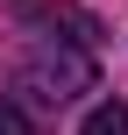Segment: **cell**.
Listing matches in <instances>:
<instances>
[{
	"mask_svg": "<svg viewBox=\"0 0 128 135\" xmlns=\"http://www.w3.org/2000/svg\"><path fill=\"white\" fill-rule=\"evenodd\" d=\"M78 135H128V107H121V100H107V107H93Z\"/></svg>",
	"mask_w": 128,
	"mask_h": 135,
	"instance_id": "obj_2",
	"label": "cell"
},
{
	"mask_svg": "<svg viewBox=\"0 0 128 135\" xmlns=\"http://www.w3.org/2000/svg\"><path fill=\"white\" fill-rule=\"evenodd\" d=\"M14 85H21L36 107H71L78 93H93V50H86V43H57V36H43V43L21 50Z\"/></svg>",
	"mask_w": 128,
	"mask_h": 135,
	"instance_id": "obj_1",
	"label": "cell"
},
{
	"mask_svg": "<svg viewBox=\"0 0 128 135\" xmlns=\"http://www.w3.org/2000/svg\"><path fill=\"white\" fill-rule=\"evenodd\" d=\"M0 135H36V128H29V114H21L14 100H0Z\"/></svg>",
	"mask_w": 128,
	"mask_h": 135,
	"instance_id": "obj_3",
	"label": "cell"
}]
</instances>
